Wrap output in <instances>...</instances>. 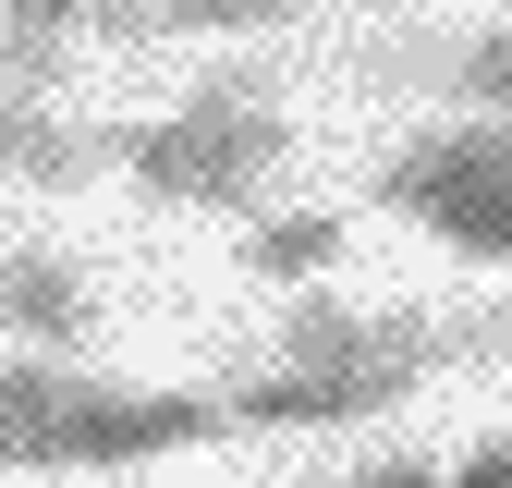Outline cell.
I'll return each mask as SVG.
<instances>
[{"label": "cell", "instance_id": "obj_1", "mask_svg": "<svg viewBox=\"0 0 512 488\" xmlns=\"http://www.w3.org/2000/svg\"><path fill=\"white\" fill-rule=\"evenodd\" d=\"M281 159H293V122H281L269 74H220L183 110L110 135V171L135 183V196H159V208H256L281 183Z\"/></svg>", "mask_w": 512, "mask_h": 488}, {"label": "cell", "instance_id": "obj_2", "mask_svg": "<svg viewBox=\"0 0 512 488\" xmlns=\"http://www.w3.org/2000/svg\"><path fill=\"white\" fill-rule=\"evenodd\" d=\"M378 208L391 220H427L452 257H488L512 269V110H464L439 135L378 159Z\"/></svg>", "mask_w": 512, "mask_h": 488}, {"label": "cell", "instance_id": "obj_3", "mask_svg": "<svg viewBox=\"0 0 512 488\" xmlns=\"http://www.w3.org/2000/svg\"><path fill=\"white\" fill-rule=\"evenodd\" d=\"M512 342V318H378V305H330V293H305L281 305V366H317V379H378V391H427V379H452V366H488Z\"/></svg>", "mask_w": 512, "mask_h": 488}, {"label": "cell", "instance_id": "obj_4", "mask_svg": "<svg viewBox=\"0 0 512 488\" xmlns=\"http://www.w3.org/2000/svg\"><path fill=\"white\" fill-rule=\"evenodd\" d=\"M232 440V403L220 391H122L74 366V403L49 427V476H122V464H159V452H196Z\"/></svg>", "mask_w": 512, "mask_h": 488}, {"label": "cell", "instance_id": "obj_5", "mask_svg": "<svg viewBox=\"0 0 512 488\" xmlns=\"http://www.w3.org/2000/svg\"><path fill=\"white\" fill-rule=\"evenodd\" d=\"M0 330H13L25 354H61V366H74L86 330H98L86 269H74V257H49V244H13V257H0Z\"/></svg>", "mask_w": 512, "mask_h": 488}, {"label": "cell", "instance_id": "obj_6", "mask_svg": "<svg viewBox=\"0 0 512 488\" xmlns=\"http://www.w3.org/2000/svg\"><path fill=\"white\" fill-rule=\"evenodd\" d=\"M110 171V135H86V122L37 110L25 86H0V183H37V196H74V183Z\"/></svg>", "mask_w": 512, "mask_h": 488}, {"label": "cell", "instance_id": "obj_7", "mask_svg": "<svg viewBox=\"0 0 512 488\" xmlns=\"http://www.w3.org/2000/svg\"><path fill=\"white\" fill-rule=\"evenodd\" d=\"M220 403H232V427H366V415H391L403 391H378V379H317V366H269V379H232Z\"/></svg>", "mask_w": 512, "mask_h": 488}, {"label": "cell", "instance_id": "obj_8", "mask_svg": "<svg viewBox=\"0 0 512 488\" xmlns=\"http://www.w3.org/2000/svg\"><path fill=\"white\" fill-rule=\"evenodd\" d=\"M61 403H74V366H61V354H13V366H0V476H49Z\"/></svg>", "mask_w": 512, "mask_h": 488}, {"label": "cell", "instance_id": "obj_9", "mask_svg": "<svg viewBox=\"0 0 512 488\" xmlns=\"http://www.w3.org/2000/svg\"><path fill=\"white\" fill-rule=\"evenodd\" d=\"M342 244H354L342 208H269V220L244 232V269H256V281H330Z\"/></svg>", "mask_w": 512, "mask_h": 488}, {"label": "cell", "instance_id": "obj_10", "mask_svg": "<svg viewBox=\"0 0 512 488\" xmlns=\"http://www.w3.org/2000/svg\"><path fill=\"white\" fill-rule=\"evenodd\" d=\"M74 25H98V0H0V86H49L61 49H74Z\"/></svg>", "mask_w": 512, "mask_h": 488}, {"label": "cell", "instance_id": "obj_11", "mask_svg": "<svg viewBox=\"0 0 512 488\" xmlns=\"http://www.w3.org/2000/svg\"><path fill=\"white\" fill-rule=\"evenodd\" d=\"M378 74H427V86H452L476 110H512V25H488L464 49H378Z\"/></svg>", "mask_w": 512, "mask_h": 488}, {"label": "cell", "instance_id": "obj_12", "mask_svg": "<svg viewBox=\"0 0 512 488\" xmlns=\"http://www.w3.org/2000/svg\"><path fill=\"white\" fill-rule=\"evenodd\" d=\"M317 488H452V464H427V452H378V464H342V476H317Z\"/></svg>", "mask_w": 512, "mask_h": 488}, {"label": "cell", "instance_id": "obj_13", "mask_svg": "<svg viewBox=\"0 0 512 488\" xmlns=\"http://www.w3.org/2000/svg\"><path fill=\"white\" fill-rule=\"evenodd\" d=\"M452 488H512V427H500V440H476V452L452 464Z\"/></svg>", "mask_w": 512, "mask_h": 488}]
</instances>
